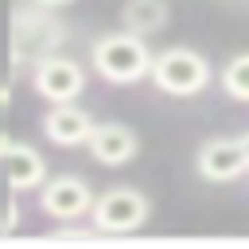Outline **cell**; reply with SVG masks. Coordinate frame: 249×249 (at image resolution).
<instances>
[{
	"label": "cell",
	"instance_id": "1",
	"mask_svg": "<svg viewBox=\"0 0 249 249\" xmlns=\"http://www.w3.org/2000/svg\"><path fill=\"white\" fill-rule=\"evenodd\" d=\"M152 47H148V39L144 35H132V31H105L101 39H93V47H89V62H93V70L105 78V82H113V86H132V82H140V78H148V70H152Z\"/></svg>",
	"mask_w": 249,
	"mask_h": 249
},
{
	"label": "cell",
	"instance_id": "2",
	"mask_svg": "<svg viewBox=\"0 0 249 249\" xmlns=\"http://www.w3.org/2000/svg\"><path fill=\"white\" fill-rule=\"evenodd\" d=\"M148 82L167 97H195L214 82V66L206 54H198L191 47H163L152 54Z\"/></svg>",
	"mask_w": 249,
	"mask_h": 249
},
{
	"label": "cell",
	"instance_id": "3",
	"mask_svg": "<svg viewBox=\"0 0 249 249\" xmlns=\"http://www.w3.org/2000/svg\"><path fill=\"white\" fill-rule=\"evenodd\" d=\"M66 39V27L58 23L54 8H43V4H31L23 0L16 12H12V58L19 66H31L39 62L43 54L58 51Z\"/></svg>",
	"mask_w": 249,
	"mask_h": 249
},
{
	"label": "cell",
	"instance_id": "4",
	"mask_svg": "<svg viewBox=\"0 0 249 249\" xmlns=\"http://www.w3.org/2000/svg\"><path fill=\"white\" fill-rule=\"evenodd\" d=\"M152 218V198L136 187H109L93 195L89 206V226L97 233H136Z\"/></svg>",
	"mask_w": 249,
	"mask_h": 249
},
{
	"label": "cell",
	"instance_id": "5",
	"mask_svg": "<svg viewBox=\"0 0 249 249\" xmlns=\"http://www.w3.org/2000/svg\"><path fill=\"white\" fill-rule=\"evenodd\" d=\"M31 89L51 105L78 101L82 89H86V66L74 62L70 54H62V51H51L39 62H31Z\"/></svg>",
	"mask_w": 249,
	"mask_h": 249
},
{
	"label": "cell",
	"instance_id": "6",
	"mask_svg": "<svg viewBox=\"0 0 249 249\" xmlns=\"http://www.w3.org/2000/svg\"><path fill=\"white\" fill-rule=\"evenodd\" d=\"M39 206L54 222H78L89 218L93 206V187L82 175H47L39 187Z\"/></svg>",
	"mask_w": 249,
	"mask_h": 249
},
{
	"label": "cell",
	"instance_id": "7",
	"mask_svg": "<svg viewBox=\"0 0 249 249\" xmlns=\"http://www.w3.org/2000/svg\"><path fill=\"white\" fill-rule=\"evenodd\" d=\"M86 148H89V156H93L101 167H124V163L136 160L140 136H136V128L124 124V121H93V132H89Z\"/></svg>",
	"mask_w": 249,
	"mask_h": 249
},
{
	"label": "cell",
	"instance_id": "8",
	"mask_svg": "<svg viewBox=\"0 0 249 249\" xmlns=\"http://www.w3.org/2000/svg\"><path fill=\"white\" fill-rule=\"evenodd\" d=\"M195 167H198V175L206 183H233V179H241L249 171L237 136H210L195 152Z\"/></svg>",
	"mask_w": 249,
	"mask_h": 249
},
{
	"label": "cell",
	"instance_id": "9",
	"mask_svg": "<svg viewBox=\"0 0 249 249\" xmlns=\"http://www.w3.org/2000/svg\"><path fill=\"white\" fill-rule=\"evenodd\" d=\"M89 132H93V117L74 101H58L43 113V136L54 148H82Z\"/></svg>",
	"mask_w": 249,
	"mask_h": 249
},
{
	"label": "cell",
	"instance_id": "10",
	"mask_svg": "<svg viewBox=\"0 0 249 249\" xmlns=\"http://www.w3.org/2000/svg\"><path fill=\"white\" fill-rule=\"evenodd\" d=\"M0 163H4V175H8V187L12 191H39L43 187V179H47V160L39 156V148H31V144H23V140H12L8 148H4V156H0Z\"/></svg>",
	"mask_w": 249,
	"mask_h": 249
},
{
	"label": "cell",
	"instance_id": "11",
	"mask_svg": "<svg viewBox=\"0 0 249 249\" xmlns=\"http://www.w3.org/2000/svg\"><path fill=\"white\" fill-rule=\"evenodd\" d=\"M171 23V8L167 0H124L121 4V27L132 31V35H160L163 27Z\"/></svg>",
	"mask_w": 249,
	"mask_h": 249
},
{
	"label": "cell",
	"instance_id": "12",
	"mask_svg": "<svg viewBox=\"0 0 249 249\" xmlns=\"http://www.w3.org/2000/svg\"><path fill=\"white\" fill-rule=\"evenodd\" d=\"M218 86H222V93H226V97H233V101L249 105V51L233 54V58L222 66Z\"/></svg>",
	"mask_w": 249,
	"mask_h": 249
},
{
	"label": "cell",
	"instance_id": "13",
	"mask_svg": "<svg viewBox=\"0 0 249 249\" xmlns=\"http://www.w3.org/2000/svg\"><path fill=\"white\" fill-rule=\"evenodd\" d=\"M8 144H12V136H8V89L0 86V156Z\"/></svg>",
	"mask_w": 249,
	"mask_h": 249
},
{
	"label": "cell",
	"instance_id": "14",
	"mask_svg": "<svg viewBox=\"0 0 249 249\" xmlns=\"http://www.w3.org/2000/svg\"><path fill=\"white\" fill-rule=\"evenodd\" d=\"M31 4H43V8H66V4H74V0H31Z\"/></svg>",
	"mask_w": 249,
	"mask_h": 249
},
{
	"label": "cell",
	"instance_id": "15",
	"mask_svg": "<svg viewBox=\"0 0 249 249\" xmlns=\"http://www.w3.org/2000/svg\"><path fill=\"white\" fill-rule=\"evenodd\" d=\"M237 144H241V152H245V163H249V132H241V136H237Z\"/></svg>",
	"mask_w": 249,
	"mask_h": 249
},
{
	"label": "cell",
	"instance_id": "16",
	"mask_svg": "<svg viewBox=\"0 0 249 249\" xmlns=\"http://www.w3.org/2000/svg\"><path fill=\"white\" fill-rule=\"evenodd\" d=\"M4 230H8V222H0V233H4Z\"/></svg>",
	"mask_w": 249,
	"mask_h": 249
}]
</instances>
